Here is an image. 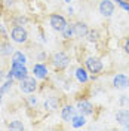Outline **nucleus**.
<instances>
[{
  "label": "nucleus",
  "instance_id": "f257e3e1",
  "mask_svg": "<svg viewBox=\"0 0 129 131\" xmlns=\"http://www.w3.org/2000/svg\"><path fill=\"white\" fill-rule=\"evenodd\" d=\"M50 63H52L55 70H64L70 64V57L65 52H62V51L61 52H55L52 55V58H50Z\"/></svg>",
  "mask_w": 129,
  "mask_h": 131
},
{
  "label": "nucleus",
  "instance_id": "f03ea898",
  "mask_svg": "<svg viewBox=\"0 0 129 131\" xmlns=\"http://www.w3.org/2000/svg\"><path fill=\"white\" fill-rule=\"evenodd\" d=\"M10 39L15 42V43H25L28 40V31L25 30L24 27L21 25H15L12 30H10Z\"/></svg>",
  "mask_w": 129,
  "mask_h": 131
},
{
  "label": "nucleus",
  "instance_id": "7ed1b4c3",
  "mask_svg": "<svg viewBox=\"0 0 129 131\" xmlns=\"http://www.w3.org/2000/svg\"><path fill=\"white\" fill-rule=\"evenodd\" d=\"M85 64H86V70H88L89 73L92 74H98L102 72V69H104V66H102V61L97 57H88L86 58V61H85Z\"/></svg>",
  "mask_w": 129,
  "mask_h": 131
},
{
  "label": "nucleus",
  "instance_id": "20e7f679",
  "mask_svg": "<svg viewBox=\"0 0 129 131\" xmlns=\"http://www.w3.org/2000/svg\"><path fill=\"white\" fill-rule=\"evenodd\" d=\"M19 82H21L19 83V90L22 92H25V94H33L34 91L37 90V81L34 78H31V76H27V78H24L22 81H19Z\"/></svg>",
  "mask_w": 129,
  "mask_h": 131
},
{
  "label": "nucleus",
  "instance_id": "39448f33",
  "mask_svg": "<svg viewBox=\"0 0 129 131\" xmlns=\"http://www.w3.org/2000/svg\"><path fill=\"white\" fill-rule=\"evenodd\" d=\"M49 24H50V27H52L55 31L61 33L65 28L67 21H65V18L62 15H59V14H52V15L49 16Z\"/></svg>",
  "mask_w": 129,
  "mask_h": 131
},
{
  "label": "nucleus",
  "instance_id": "423d86ee",
  "mask_svg": "<svg viewBox=\"0 0 129 131\" xmlns=\"http://www.w3.org/2000/svg\"><path fill=\"white\" fill-rule=\"evenodd\" d=\"M99 14L105 18H110L114 14V5L111 0H101L99 2V6H98Z\"/></svg>",
  "mask_w": 129,
  "mask_h": 131
},
{
  "label": "nucleus",
  "instance_id": "0eeeda50",
  "mask_svg": "<svg viewBox=\"0 0 129 131\" xmlns=\"http://www.w3.org/2000/svg\"><path fill=\"white\" fill-rule=\"evenodd\" d=\"M10 73H12V76H14L15 79L22 81L24 78L28 76V70H27L25 64H12L10 66Z\"/></svg>",
  "mask_w": 129,
  "mask_h": 131
},
{
  "label": "nucleus",
  "instance_id": "6e6552de",
  "mask_svg": "<svg viewBox=\"0 0 129 131\" xmlns=\"http://www.w3.org/2000/svg\"><path fill=\"white\" fill-rule=\"evenodd\" d=\"M113 86L116 90H126L129 86V76L123 73H117L113 78Z\"/></svg>",
  "mask_w": 129,
  "mask_h": 131
},
{
  "label": "nucleus",
  "instance_id": "1a4fd4ad",
  "mask_svg": "<svg viewBox=\"0 0 129 131\" xmlns=\"http://www.w3.org/2000/svg\"><path fill=\"white\" fill-rule=\"evenodd\" d=\"M77 110L82 115H92L94 113V104L89 101V100H79L77 101Z\"/></svg>",
  "mask_w": 129,
  "mask_h": 131
},
{
  "label": "nucleus",
  "instance_id": "9d476101",
  "mask_svg": "<svg viewBox=\"0 0 129 131\" xmlns=\"http://www.w3.org/2000/svg\"><path fill=\"white\" fill-rule=\"evenodd\" d=\"M73 30H74V36L76 37H86V34L89 31V27L86 25V23L77 21L73 24Z\"/></svg>",
  "mask_w": 129,
  "mask_h": 131
},
{
  "label": "nucleus",
  "instance_id": "9b49d317",
  "mask_svg": "<svg viewBox=\"0 0 129 131\" xmlns=\"http://www.w3.org/2000/svg\"><path fill=\"white\" fill-rule=\"evenodd\" d=\"M116 121L123 125L125 128H129V110L128 109H120L116 113Z\"/></svg>",
  "mask_w": 129,
  "mask_h": 131
},
{
  "label": "nucleus",
  "instance_id": "f8f14e48",
  "mask_svg": "<svg viewBox=\"0 0 129 131\" xmlns=\"http://www.w3.org/2000/svg\"><path fill=\"white\" fill-rule=\"evenodd\" d=\"M33 73L37 79H46L48 78V67L42 63H37L33 66Z\"/></svg>",
  "mask_w": 129,
  "mask_h": 131
},
{
  "label": "nucleus",
  "instance_id": "ddd939ff",
  "mask_svg": "<svg viewBox=\"0 0 129 131\" xmlns=\"http://www.w3.org/2000/svg\"><path fill=\"white\" fill-rule=\"evenodd\" d=\"M74 113H76V109H74V106H71V104H65V106L61 109V118H62L64 121H67V122H70L73 119Z\"/></svg>",
  "mask_w": 129,
  "mask_h": 131
},
{
  "label": "nucleus",
  "instance_id": "4468645a",
  "mask_svg": "<svg viewBox=\"0 0 129 131\" xmlns=\"http://www.w3.org/2000/svg\"><path fill=\"white\" fill-rule=\"evenodd\" d=\"M45 109L48 110V112H54V110H57L58 107H59V100L57 97H48L45 100Z\"/></svg>",
  "mask_w": 129,
  "mask_h": 131
},
{
  "label": "nucleus",
  "instance_id": "2eb2a0df",
  "mask_svg": "<svg viewBox=\"0 0 129 131\" xmlns=\"http://www.w3.org/2000/svg\"><path fill=\"white\" fill-rule=\"evenodd\" d=\"M14 52H15L14 51V46L9 42H3L2 43V46H0V55L2 57H12Z\"/></svg>",
  "mask_w": 129,
  "mask_h": 131
},
{
  "label": "nucleus",
  "instance_id": "dca6fc26",
  "mask_svg": "<svg viewBox=\"0 0 129 131\" xmlns=\"http://www.w3.org/2000/svg\"><path fill=\"white\" fill-rule=\"evenodd\" d=\"M10 61H12V64H25L27 63V57L21 51H15L12 54V57H10Z\"/></svg>",
  "mask_w": 129,
  "mask_h": 131
},
{
  "label": "nucleus",
  "instance_id": "f3484780",
  "mask_svg": "<svg viewBox=\"0 0 129 131\" xmlns=\"http://www.w3.org/2000/svg\"><path fill=\"white\" fill-rule=\"evenodd\" d=\"M76 79L80 82V83H86L89 79V76H88V72H86V69H83V67H77L76 69Z\"/></svg>",
  "mask_w": 129,
  "mask_h": 131
},
{
  "label": "nucleus",
  "instance_id": "a211bd4d",
  "mask_svg": "<svg viewBox=\"0 0 129 131\" xmlns=\"http://www.w3.org/2000/svg\"><path fill=\"white\" fill-rule=\"evenodd\" d=\"M86 124V119H85V115H74L71 119V125L74 127V128H80V127H83Z\"/></svg>",
  "mask_w": 129,
  "mask_h": 131
},
{
  "label": "nucleus",
  "instance_id": "6ab92c4d",
  "mask_svg": "<svg viewBox=\"0 0 129 131\" xmlns=\"http://www.w3.org/2000/svg\"><path fill=\"white\" fill-rule=\"evenodd\" d=\"M61 33H62V37H64V39H71L73 36H74L73 24H67V25H65V28H64Z\"/></svg>",
  "mask_w": 129,
  "mask_h": 131
},
{
  "label": "nucleus",
  "instance_id": "aec40b11",
  "mask_svg": "<svg viewBox=\"0 0 129 131\" xmlns=\"http://www.w3.org/2000/svg\"><path fill=\"white\" fill-rule=\"evenodd\" d=\"M86 39H88V42H98L99 33H98L97 30H89L88 34H86Z\"/></svg>",
  "mask_w": 129,
  "mask_h": 131
},
{
  "label": "nucleus",
  "instance_id": "412c9836",
  "mask_svg": "<svg viewBox=\"0 0 129 131\" xmlns=\"http://www.w3.org/2000/svg\"><path fill=\"white\" fill-rule=\"evenodd\" d=\"M9 130H24V125L21 121H10L8 125Z\"/></svg>",
  "mask_w": 129,
  "mask_h": 131
},
{
  "label": "nucleus",
  "instance_id": "4be33fe9",
  "mask_svg": "<svg viewBox=\"0 0 129 131\" xmlns=\"http://www.w3.org/2000/svg\"><path fill=\"white\" fill-rule=\"evenodd\" d=\"M12 85H14V81H12V79H8V81L0 86V92H2V94H6V92L12 88Z\"/></svg>",
  "mask_w": 129,
  "mask_h": 131
},
{
  "label": "nucleus",
  "instance_id": "5701e85b",
  "mask_svg": "<svg viewBox=\"0 0 129 131\" xmlns=\"http://www.w3.org/2000/svg\"><path fill=\"white\" fill-rule=\"evenodd\" d=\"M113 2H116L122 9H125V10L129 14V2H125V0H113Z\"/></svg>",
  "mask_w": 129,
  "mask_h": 131
},
{
  "label": "nucleus",
  "instance_id": "b1692460",
  "mask_svg": "<svg viewBox=\"0 0 129 131\" xmlns=\"http://www.w3.org/2000/svg\"><path fill=\"white\" fill-rule=\"evenodd\" d=\"M27 103H28L30 107H36L37 106V98L34 97V95H30V97L27 98Z\"/></svg>",
  "mask_w": 129,
  "mask_h": 131
},
{
  "label": "nucleus",
  "instance_id": "393cba45",
  "mask_svg": "<svg viewBox=\"0 0 129 131\" xmlns=\"http://www.w3.org/2000/svg\"><path fill=\"white\" fill-rule=\"evenodd\" d=\"M123 49H125V52L129 55V39L125 40V43H123Z\"/></svg>",
  "mask_w": 129,
  "mask_h": 131
},
{
  "label": "nucleus",
  "instance_id": "a878e982",
  "mask_svg": "<svg viewBox=\"0 0 129 131\" xmlns=\"http://www.w3.org/2000/svg\"><path fill=\"white\" fill-rule=\"evenodd\" d=\"M46 57V55H45V54H40V55H39V60H43V58Z\"/></svg>",
  "mask_w": 129,
  "mask_h": 131
},
{
  "label": "nucleus",
  "instance_id": "bb28decb",
  "mask_svg": "<svg viewBox=\"0 0 129 131\" xmlns=\"http://www.w3.org/2000/svg\"><path fill=\"white\" fill-rule=\"evenodd\" d=\"M0 104H2V92H0Z\"/></svg>",
  "mask_w": 129,
  "mask_h": 131
},
{
  "label": "nucleus",
  "instance_id": "cd10ccee",
  "mask_svg": "<svg viewBox=\"0 0 129 131\" xmlns=\"http://www.w3.org/2000/svg\"><path fill=\"white\" fill-rule=\"evenodd\" d=\"M65 2H67V3H70V2H71V0H65Z\"/></svg>",
  "mask_w": 129,
  "mask_h": 131
},
{
  "label": "nucleus",
  "instance_id": "c85d7f7f",
  "mask_svg": "<svg viewBox=\"0 0 129 131\" xmlns=\"http://www.w3.org/2000/svg\"><path fill=\"white\" fill-rule=\"evenodd\" d=\"M0 46H2V42H0Z\"/></svg>",
  "mask_w": 129,
  "mask_h": 131
},
{
  "label": "nucleus",
  "instance_id": "c756f323",
  "mask_svg": "<svg viewBox=\"0 0 129 131\" xmlns=\"http://www.w3.org/2000/svg\"><path fill=\"white\" fill-rule=\"evenodd\" d=\"M125 2H129V0H125Z\"/></svg>",
  "mask_w": 129,
  "mask_h": 131
}]
</instances>
